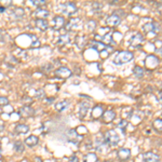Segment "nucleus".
<instances>
[{"label":"nucleus","instance_id":"nucleus-27","mask_svg":"<svg viewBox=\"0 0 162 162\" xmlns=\"http://www.w3.org/2000/svg\"><path fill=\"white\" fill-rule=\"evenodd\" d=\"M24 15V10L22 8H16L14 11H13V16L15 17V19H20V17H22Z\"/></svg>","mask_w":162,"mask_h":162},{"label":"nucleus","instance_id":"nucleus-6","mask_svg":"<svg viewBox=\"0 0 162 162\" xmlns=\"http://www.w3.org/2000/svg\"><path fill=\"white\" fill-rule=\"evenodd\" d=\"M144 157V161L145 162H159L160 157L155 153H151V151H148V153H145L143 155Z\"/></svg>","mask_w":162,"mask_h":162},{"label":"nucleus","instance_id":"nucleus-10","mask_svg":"<svg viewBox=\"0 0 162 162\" xmlns=\"http://www.w3.org/2000/svg\"><path fill=\"white\" fill-rule=\"evenodd\" d=\"M106 22L109 26H117L121 22V17L118 16L117 14H112V15H110L108 19H107Z\"/></svg>","mask_w":162,"mask_h":162},{"label":"nucleus","instance_id":"nucleus-29","mask_svg":"<svg viewBox=\"0 0 162 162\" xmlns=\"http://www.w3.org/2000/svg\"><path fill=\"white\" fill-rule=\"evenodd\" d=\"M133 72H134V75L136 76V77H138V78H140V77H143L144 76V70L142 67H140V66H135Z\"/></svg>","mask_w":162,"mask_h":162},{"label":"nucleus","instance_id":"nucleus-36","mask_svg":"<svg viewBox=\"0 0 162 162\" xmlns=\"http://www.w3.org/2000/svg\"><path fill=\"white\" fill-rule=\"evenodd\" d=\"M127 125H128V121H125V120H122V121H120V123H119V127L122 129H124Z\"/></svg>","mask_w":162,"mask_h":162},{"label":"nucleus","instance_id":"nucleus-43","mask_svg":"<svg viewBox=\"0 0 162 162\" xmlns=\"http://www.w3.org/2000/svg\"><path fill=\"white\" fill-rule=\"evenodd\" d=\"M0 34H1V29H0Z\"/></svg>","mask_w":162,"mask_h":162},{"label":"nucleus","instance_id":"nucleus-21","mask_svg":"<svg viewBox=\"0 0 162 162\" xmlns=\"http://www.w3.org/2000/svg\"><path fill=\"white\" fill-rule=\"evenodd\" d=\"M76 43H77V47L79 49H81V48H83L87 44V40H85V38L83 36H78L76 38Z\"/></svg>","mask_w":162,"mask_h":162},{"label":"nucleus","instance_id":"nucleus-3","mask_svg":"<svg viewBox=\"0 0 162 162\" xmlns=\"http://www.w3.org/2000/svg\"><path fill=\"white\" fill-rule=\"evenodd\" d=\"M61 9H62V12L65 13V14H68V15H72L77 11V7L74 2H65L61 4Z\"/></svg>","mask_w":162,"mask_h":162},{"label":"nucleus","instance_id":"nucleus-16","mask_svg":"<svg viewBox=\"0 0 162 162\" xmlns=\"http://www.w3.org/2000/svg\"><path fill=\"white\" fill-rule=\"evenodd\" d=\"M142 41H143V37H142V35L136 34L135 36L131 37V39H130V43H131L133 47H136V46H138Z\"/></svg>","mask_w":162,"mask_h":162},{"label":"nucleus","instance_id":"nucleus-13","mask_svg":"<svg viewBox=\"0 0 162 162\" xmlns=\"http://www.w3.org/2000/svg\"><path fill=\"white\" fill-rule=\"evenodd\" d=\"M20 112H21V115H22L23 117H26V118H28V117L34 116L35 110L31 108V107H29V106H24V107H22V108H21Z\"/></svg>","mask_w":162,"mask_h":162},{"label":"nucleus","instance_id":"nucleus-37","mask_svg":"<svg viewBox=\"0 0 162 162\" xmlns=\"http://www.w3.org/2000/svg\"><path fill=\"white\" fill-rule=\"evenodd\" d=\"M3 130H4V124H3L2 122H0V133H1Z\"/></svg>","mask_w":162,"mask_h":162},{"label":"nucleus","instance_id":"nucleus-7","mask_svg":"<svg viewBox=\"0 0 162 162\" xmlns=\"http://www.w3.org/2000/svg\"><path fill=\"white\" fill-rule=\"evenodd\" d=\"M130 157H131V151L128 148H121V149L118 150V158L122 161L128 160Z\"/></svg>","mask_w":162,"mask_h":162},{"label":"nucleus","instance_id":"nucleus-41","mask_svg":"<svg viewBox=\"0 0 162 162\" xmlns=\"http://www.w3.org/2000/svg\"><path fill=\"white\" fill-rule=\"evenodd\" d=\"M158 10H159L160 12H161V14H162V4H160V6L158 7Z\"/></svg>","mask_w":162,"mask_h":162},{"label":"nucleus","instance_id":"nucleus-22","mask_svg":"<svg viewBox=\"0 0 162 162\" xmlns=\"http://www.w3.org/2000/svg\"><path fill=\"white\" fill-rule=\"evenodd\" d=\"M79 24H80V19H72L68 22V24H67V29L78 27Z\"/></svg>","mask_w":162,"mask_h":162},{"label":"nucleus","instance_id":"nucleus-1","mask_svg":"<svg viewBox=\"0 0 162 162\" xmlns=\"http://www.w3.org/2000/svg\"><path fill=\"white\" fill-rule=\"evenodd\" d=\"M132 59H133V53L128 52V51H122V52H119L117 54V56L114 59V63L116 65H121V64H125V63L130 62Z\"/></svg>","mask_w":162,"mask_h":162},{"label":"nucleus","instance_id":"nucleus-30","mask_svg":"<svg viewBox=\"0 0 162 162\" xmlns=\"http://www.w3.org/2000/svg\"><path fill=\"white\" fill-rule=\"evenodd\" d=\"M95 26H96V23H95V21H89V22L85 24V28H87L88 30L91 31V30H93L94 28H95Z\"/></svg>","mask_w":162,"mask_h":162},{"label":"nucleus","instance_id":"nucleus-9","mask_svg":"<svg viewBox=\"0 0 162 162\" xmlns=\"http://www.w3.org/2000/svg\"><path fill=\"white\" fill-rule=\"evenodd\" d=\"M103 120L105 123H110V122L116 118V112L114 110H107L103 114Z\"/></svg>","mask_w":162,"mask_h":162},{"label":"nucleus","instance_id":"nucleus-8","mask_svg":"<svg viewBox=\"0 0 162 162\" xmlns=\"http://www.w3.org/2000/svg\"><path fill=\"white\" fill-rule=\"evenodd\" d=\"M53 28L54 29H61V28L63 27V26L65 25V20H64V17L63 16H55L53 20Z\"/></svg>","mask_w":162,"mask_h":162},{"label":"nucleus","instance_id":"nucleus-12","mask_svg":"<svg viewBox=\"0 0 162 162\" xmlns=\"http://www.w3.org/2000/svg\"><path fill=\"white\" fill-rule=\"evenodd\" d=\"M36 26H37L39 29L41 30H47L48 27H49V23H48L47 20L44 19H37L36 20V22H35Z\"/></svg>","mask_w":162,"mask_h":162},{"label":"nucleus","instance_id":"nucleus-15","mask_svg":"<svg viewBox=\"0 0 162 162\" xmlns=\"http://www.w3.org/2000/svg\"><path fill=\"white\" fill-rule=\"evenodd\" d=\"M38 142H39V140H38V137L35 136V135H30V136H28L25 140V144L29 147L36 146L38 144Z\"/></svg>","mask_w":162,"mask_h":162},{"label":"nucleus","instance_id":"nucleus-23","mask_svg":"<svg viewBox=\"0 0 162 162\" xmlns=\"http://www.w3.org/2000/svg\"><path fill=\"white\" fill-rule=\"evenodd\" d=\"M103 108H102V106H100V105H97V106H95V108L93 109V117L95 119L100 118L101 116H103Z\"/></svg>","mask_w":162,"mask_h":162},{"label":"nucleus","instance_id":"nucleus-40","mask_svg":"<svg viewBox=\"0 0 162 162\" xmlns=\"http://www.w3.org/2000/svg\"><path fill=\"white\" fill-rule=\"evenodd\" d=\"M4 10H6V8L3 6H0V12L2 13V12H4Z\"/></svg>","mask_w":162,"mask_h":162},{"label":"nucleus","instance_id":"nucleus-14","mask_svg":"<svg viewBox=\"0 0 162 162\" xmlns=\"http://www.w3.org/2000/svg\"><path fill=\"white\" fill-rule=\"evenodd\" d=\"M68 106H69V101L62 100L56 103L55 108H56V110H59V111H63V110H65V109L68 108Z\"/></svg>","mask_w":162,"mask_h":162},{"label":"nucleus","instance_id":"nucleus-34","mask_svg":"<svg viewBox=\"0 0 162 162\" xmlns=\"http://www.w3.org/2000/svg\"><path fill=\"white\" fill-rule=\"evenodd\" d=\"M9 104V100L4 96H0V106H7Z\"/></svg>","mask_w":162,"mask_h":162},{"label":"nucleus","instance_id":"nucleus-2","mask_svg":"<svg viewBox=\"0 0 162 162\" xmlns=\"http://www.w3.org/2000/svg\"><path fill=\"white\" fill-rule=\"evenodd\" d=\"M104 137H105V142L107 144H109V145H111V146H115L120 142V136H119V134L115 130L107 131L105 133V135H104Z\"/></svg>","mask_w":162,"mask_h":162},{"label":"nucleus","instance_id":"nucleus-11","mask_svg":"<svg viewBox=\"0 0 162 162\" xmlns=\"http://www.w3.org/2000/svg\"><path fill=\"white\" fill-rule=\"evenodd\" d=\"M33 15L36 16L37 19H44L46 20V17L49 16V11L46 9H42V8H38V9L33 13Z\"/></svg>","mask_w":162,"mask_h":162},{"label":"nucleus","instance_id":"nucleus-39","mask_svg":"<svg viewBox=\"0 0 162 162\" xmlns=\"http://www.w3.org/2000/svg\"><path fill=\"white\" fill-rule=\"evenodd\" d=\"M72 160L74 162H78V161H79V160L77 159V158H76V156H72Z\"/></svg>","mask_w":162,"mask_h":162},{"label":"nucleus","instance_id":"nucleus-5","mask_svg":"<svg viewBox=\"0 0 162 162\" xmlns=\"http://www.w3.org/2000/svg\"><path fill=\"white\" fill-rule=\"evenodd\" d=\"M91 108V103L90 102H87V101H83L81 102L80 105H79V116L81 118H83L84 116L87 115L89 109Z\"/></svg>","mask_w":162,"mask_h":162},{"label":"nucleus","instance_id":"nucleus-31","mask_svg":"<svg viewBox=\"0 0 162 162\" xmlns=\"http://www.w3.org/2000/svg\"><path fill=\"white\" fill-rule=\"evenodd\" d=\"M30 38L33 39V43H31V47H39V46H40V41L38 40L37 37H35V36L30 35Z\"/></svg>","mask_w":162,"mask_h":162},{"label":"nucleus","instance_id":"nucleus-42","mask_svg":"<svg viewBox=\"0 0 162 162\" xmlns=\"http://www.w3.org/2000/svg\"><path fill=\"white\" fill-rule=\"evenodd\" d=\"M35 162H42V161H41L40 158H36V159H35Z\"/></svg>","mask_w":162,"mask_h":162},{"label":"nucleus","instance_id":"nucleus-18","mask_svg":"<svg viewBox=\"0 0 162 162\" xmlns=\"http://www.w3.org/2000/svg\"><path fill=\"white\" fill-rule=\"evenodd\" d=\"M15 132L19 134H26L27 132H29V127L26 124H19L16 125Z\"/></svg>","mask_w":162,"mask_h":162},{"label":"nucleus","instance_id":"nucleus-24","mask_svg":"<svg viewBox=\"0 0 162 162\" xmlns=\"http://www.w3.org/2000/svg\"><path fill=\"white\" fill-rule=\"evenodd\" d=\"M97 161V157L95 153H90L84 156V162H96Z\"/></svg>","mask_w":162,"mask_h":162},{"label":"nucleus","instance_id":"nucleus-4","mask_svg":"<svg viewBox=\"0 0 162 162\" xmlns=\"http://www.w3.org/2000/svg\"><path fill=\"white\" fill-rule=\"evenodd\" d=\"M55 76L57 78L61 79H67L72 76V70L67 67H59V69L55 70Z\"/></svg>","mask_w":162,"mask_h":162},{"label":"nucleus","instance_id":"nucleus-38","mask_svg":"<svg viewBox=\"0 0 162 162\" xmlns=\"http://www.w3.org/2000/svg\"><path fill=\"white\" fill-rule=\"evenodd\" d=\"M158 100H159L160 102L162 103V92H160V93L158 94Z\"/></svg>","mask_w":162,"mask_h":162},{"label":"nucleus","instance_id":"nucleus-20","mask_svg":"<svg viewBox=\"0 0 162 162\" xmlns=\"http://www.w3.org/2000/svg\"><path fill=\"white\" fill-rule=\"evenodd\" d=\"M90 46H91V47H93L94 49H95V50H97V51H100L101 49H104V50H105V49H109L106 44L102 43V42H97V41H92Z\"/></svg>","mask_w":162,"mask_h":162},{"label":"nucleus","instance_id":"nucleus-25","mask_svg":"<svg viewBox=\"0 0 162 162\" xmlns=\"http://www.w3.org/2000/svg\"><path fill=\"white\" fill-rule=\"evenodd\" d=\"M70 42V37H69L68 34H65V35H62L59 37V44H67Z\"/></svg>","mask_w":162,"mask_h":162},{"label":"nucleus","instance_id":"nucleus-17","mask_svg":"<svg viewBox=\"0 0 162 162\" xmlns=\"http://www.w3.org/2000/svg\"><path fill=\"white\" fill-rule=\"evenodd\" d=\"M144 30L146 31V33H150V31H157L159 29L158 27V24L156 23H148L146 25H144Z\"/></svg>","mask_w":162,"mask_h":162},{"label":"nucleus","instance_id":"nucleus-35","mask_svg":"<svg viewBox=\"0 0 162 162\" xmlns=\"http://www.w3.org/2000/svg\"><path fill=\"white\" fill-rule=\"evenodd\" d=\"M42 96H44V92L42 89H39V90L36 92V97H37V98H40V97Z\"/></svg>","mask_w":162,"mask_h":162},{"label":"nucleus","instance_id":"nucleus-28","mask_svg":"<svg viewBox=\"0 0 162 162\" xmlns=\"http://www.w3.org/2000/svg\"><path fill=\"white\" fill-rule=\"evenodd\" d=\"M153 128L158 132H162V119H156L153 121Z\"/></svg>","mask_w":162,"mask_h":162},{"label":"nucleus","instance_id":"nucleus-19","mask_svg":"<svg viewBox=\"0 0 162 162\" xmlns=\"http://www.w3.org/2000/svg\"><path fill=\"white\" fill-rule=\"evenodd\" d=\"M68 137H69V140L72 142V143H75V144L79 143V140H78L79 136L75 130H70V131L68 132Z\"/></svg>","mask_w":162,"mask_h":162},{"label":"nucleus","instance_id":"nucleus-26","mask_svg":"<svg viewBox=\"0 0 162 162\" xmlns=\"http://www.w3.org/2000/svg\"><path fill=\"white\" fill-rule=\"evenodd\" d=\"M24 149H25V147H24V145L21 142H15L14 143V150L17 153H22L24 151Z\"/></svg>","mask_w":162,"mask_h":162},{"label":"nucleus","instance_id":"nucleus-33","mask_svg":"<svg viewBox=\"0 0 162 162\" xmlns=\"http://www.w3.org/2000/svg\"><path fill=\"white\" fill-rule=\"evenodd\" d=\"M31 3L36 7H41V6H44V4H46V1H44V0H33Z\"/></svg>","mask_w":162,"mask_h":162},{"label":"nucleus","instance_id":"nucleus-32","mask_svg":"<svg viewBox=\"0 0 162 162\" xmlns=\"http://www.w3.org/2000/svg\"><path fill=\"white\" fill-rule=\"evenodd\" d=\"M103 40L105 41V42H107V43L112 44V46L115 44V41L112 40V37L110 36V35H106V36H105V37L103 38Z\"/></svg>","mask_w":162,"mask_h":162}]
</instances>
